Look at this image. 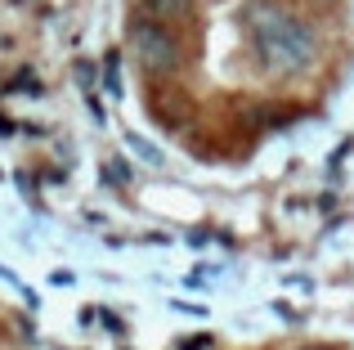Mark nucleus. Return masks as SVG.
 <instances>
[{"instance_id":"f257e3e1","label":"nucleus","mask_w":354,"mask_h":350,"mask_svg":"<svg viewBox=\"0 0 354 350\" xmlns=\"http://www.w3.org/2000/svg\"><path fill=\"white\" fill-rule=\"evenodd\" d=\"M242 32H247L256 63L274 77H296L319 54V32L278 0H251L242 9Z\"/></svg>"},{"instance_id":"f03ea898","label":"nucleus","mask_w":354,"mask_h":350,"mask_svg":"<svg viewBox=\"0 0 354 350\" xmlns=\"http://www.w3.org/2000/svg\"><path fill=\"white\" fill-rule=\"evenodd\" d=\"M126 45H130L135 63L148 72V77H171V72H180V63H184V50H180V41H175V32L162 27V23H153V18H130Z\"/></svg>"},{"instance_id":"7ed1b4c3","label":"nucleus","mask_w":354,"mask_h":350,"mask_svg":"<svg viewBox=\"0 0 354 350\" xmlns=\"http://www.w3.org/2000/svg\"><path fill=\"white\" fill-rule=\"evenodd\" d=\"M139 18H153V23L171 27L193 18V0H139Z\"/></svg>"},{"instance_id":"20e7f679","label":"nucleus","mask_w":354,"mask_h":350,"mask_svg":"<svg viewBox=\"0 0 354 350\" xmlns=\"http://www.w3.org/2000/svg\"><path fill=\"white\" fill-rule=\"evenodd\" d=\"M305 350H323V346H305Z\"/></svg>"}]
</instances>
